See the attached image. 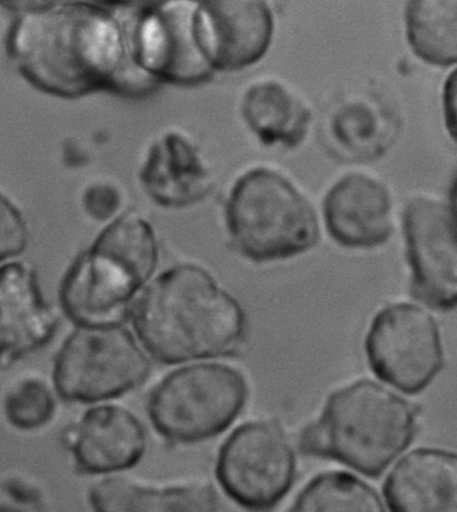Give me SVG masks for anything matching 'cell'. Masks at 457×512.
Segmentation results:
<instances>
[{"instance_id":"6da1fadb","label":"cell","mask_w":457,"mask_h":512,"mask_svg":"<svg viewBox=\"0 0 457 512\" xmlns=\"http://www.w3.org/2000/svg\"><path fill=\"white\" fill-rule=\"evenodd\" d=\"M11 5L19 9L7 33V55L42 93L80 98L109 92L143 98L160 88L133 59L130 25L136 2Z\"/></svg>"},{"instance_id":"7a4b0ae2","label":"cell","mask_w":457,"mask_h":512,"mask_svg":"<svg viewBox=\"0 0 457 512\" xmlns=\"http://www.w3.org/2000/svg\"><path fill=\"white\" fill-rule=\"evenodd\" d=\"M129 318L143 348L165 365L230 356L248 333L238 299L192 263L173 266L149 282Z\"/></svg>"},{"instance_id":"3957f363","label":"cell","mask_w":457,"mask_h":512,"mask_svg":"<svg viewBox=\"0 0 457 512\" xmlns=\"http://www.w3.org/2000/svg\"><path fill=\"white\" fill-rule=\"evenodd\" d=\"M157 263L152 224L136 212L118 215L66 271L59 289L63 313L82 328L122 325Z\"/></svg>"},{"instance_id":"277c9868","label":"cell","mask_w":457,"mask_h":512,"mask_svg":"<svg viewBox=\"0 0 457 512\" xmlns=\"http://www.w3.org/2000/svg\"><path fill=\"white\" fill-rule=\"evenodd\" d=\"M419 411L390 389L360 380L338 389L301 433L302 454L377 478L412 444Z\"/></svg>"},{"instance_id":"5b68a950","label":"cell","mask_w":457,"mask_h":512,"mask_svg":"<svg viewBox=\"0 0 457 512\" xmlns=\"http://www.w3.org/2000/svg\"><path fill=\"white\" fill-rule=\"evenodd\" d=\"M226 223L236 250L258 263L294 258L319 238L309 200L269 168L251 169L236 180L226 204Z\"/></svg>"},{"instance_id":"8992f818","label":"cell","mask_w":457,"mask_h":512,"mask_svg":"<svg viewBox=\"0 0 457 512\" xmlns=\"http://www.w3.org/2000/svg\"><path fill=\"white\" fill-rule=\"evenodd\" d=\"M250 389L240 370L195 364L173 370L152 389L148 416L165 440L202 443L226 432L246 407Z\"/></svg>"},{"instance_id":"52a82bcc","label":"cell","mask_w":457,"mask_h":512,"mask_svg":"<svg viewBox=\"0 0 457 512\" xmlns=\"http://www.w3.org/2000/svg\"><path fill=\"white\" fill-rule=\"evenodd\" d=\"M151 361L124 325L77 326L58 350L53 382L59 397L77 403H102L140 387Z\"/></svg>"},{"instance_id":"ba28073f","label":"cell","mask_w":457,"mask_h":512,"mask_svg":"<svg viewBox=\"0 0 457 512\" xmlns=\"http://www.w3.org/2000/svg\"><path fill=\"white\" fill-rule=\"evenodd\" d=\"M297 456L281 425L270 420L240 425L220 447L216 478L239 506L269 511L293 487Z\"/></svg>"},{"instance_id":"9c48e42d","label":"cell","mask_w":457,"mask_h":512,"mask_svg":"<svg viewBox=\"0 0 457 512\" xmlns=\"http://www.w3.org/2000/svg\"><path fill=\"white\" fill-rule=\"evenodd\" d=\"M370 369L399 391L427 389L444 366V349L435 318L413 303H392L378 311L366 334Z\"/></svg>"},{"instance_id":"30bf717a","label":"cell","mask_w":457,"mask_h":512,"mask_svg":"<svg viewBox=\"0 0 457 512\" xmlns=\"http://www.w3.org/2000/svg\"><path fill=\"white\" fill-rule=\"evenodd\" d=\"M196 2H136L133 59L160 85L198 86L214 78L193 31Z\"/></svg>"},{"instance_id":"8fae6325","label":"cell","mask_w":457,"mask_h":512,"mask_svg":"<svg viewBox=\"0 0 457 512\" xmlns=\"http://www.w3.org/2000/svg\"><path fill=\"white\" fill-rule=\"evenodd\" d=\"M407 259L413 297L432 309L457 303L455 208L431 198H415L404 211Z\"/></svg>"},{"instance_id":"7c38bea8","label":"cell","mask_w":457,"mask_h":512,"mask_svg":"<svg viewBox=\"0 0 457 512\" xmlns=\"http://www.w3.org/2000/svg\"><path fill=\"white\" fill-rule=\"evenodd\" d=\"M193 31L214 72H239L265 57L274 37V15L259 0L196 2Z\"/></svg>"},{"instance_id":"4fadbf2b","label":"cell","mask_w":457,"mask_h":512,"mask_svg":"<svg viewBox=\"0 0 457 512\" xmlns=\"http://www.w3.org/2000/svg\"><path fill=\"white\" fill-rule=\"evenodd\" d=\"M66 447L78 470L116 475L135 467L147 451V432L135 413L116 404L86 409L68 429Z\"/></svg>"},{"instance_id":"5bb4252c","label":"cell","mask_w":457,"mask_h":512,"mask_svg":"<svg viewBox=\"0 0 457 512\" xmlns=\"http://www.w3.org/2000/svg\"><path fill=\"white\" fill-rule=\"evenodd\" d=\"M58 328L53 307L43 297L29 263L0 265V362H9L46 345Z\"/></svg>"},{"instance_id":"9a60e30c","label":"cell","mask_w":457,"mask_h":512,"mask_svg":"<svg viewBox=\"0 0 457 512\" xmlns=\"http://www.w3.org/2000/svg\"><path fill=\"white\" fill-rule=\"evenodd\" d=\"M392 210L386 185L362 173L341 177L323 200L326 230L346 248L384 244L393 231Z\"/></svg>"},{"instance_id":"2e32d148","label":"cell","mask_w":457,"mask_h":512,"mask_svg":"<svg viewBox=\"0 0 457 512\" xmlns=\"http://www.w3.org/2000/svg\"><path fill=\"white\" fill-rule=\"evenodd\" d=\"M139 179L148 198L164 208H187L203 202L214 188L211 171L199 149L179 132L157 137L141 164Z\"/></svg>"},{"instance_id":"e0dca14e","label":"cell","mask_w":457,"mask_h":512,"mask_svg":"<svg viewBox=\"0 0 457 512\" xmlns=\"http://www.w3.org/2000/svg\"><path fill=\"white\" fill-rule=\"evenodd\" d=\"M390 512H457V456L420 448L400 460L384 484Z\"/></svg>"},{"instance_id":"ac0fdd59","label":"cell","mask_w":457,"mask_h":512,"mask_svg":"<svg viewBox=\"0 0 457 512\" xmlns=\"http://www.w3.org/2000/svg\"><path fill=\"white\" fill-rule=\"evenodd\" d=\"M399 114L374 94L344 97L326 122L330 147L346 161L368 163L384 156L399 139Z\"/></svg>"},{"instance_id":"d6986e66","label":"cell","mask_w":457,"mask_h":512,"mask_svg":"<svg viewBox=\"0 0 457 512\" xmlns=\"http://www.w3.org/2000/svg\"><path fill=\"white\" fill-rule=\"evenodd\" d=\"M94 512H216L218 495L210 484L145 486L125 476L110 475L90 490Z\"/></svg>"},{"instance_id":"ffe728a7","label":"cell","mask_w":457,"mask_h":512,"mask_svg":"<svg viewBox=\"0 0 457 512\" xmlns=\"http://www.w3.org/2000/svg\"><path fill=\"white\" fill-rule=\"evenodd\" d=\"M242 116L260 143L287 148L303 143L313 120L305 102L277 81L252 85L243 96Z\"/></svg>"},{"instance_id":"44dd1931","label":"cell","mask_w":457,"mask_h":512,"mask_svg":"<svg viewBox=\"0 0 457 512\" xmlns=\"http://www.w3.org/2000/svg\"><path fill=\"white\" fill-rule=\"evenodd\" d=\"M413 53L429 65L448 68L457 61V0H413L405 10Z\"/></svg>"},{"instance_id":"7402d4cb","label":"cell","mask_w":457,"mask_h":512,"mask_svg":"<svg viewBox=\"0 0 457 512\" xmlns=\"http://www.w3.org/2000/svg\"><path fill=\"white\" fill-rule=\"evenodd\" d=\"M289 512H385L380 495L348 472H325L311 480Z\"/></svg>"},{"instance_id":"603a6c76","label":"cell","mask_w":457,"mask_h":512,"mask_svg":"<svg viewBox=\"0 0 457 512\" xmlns=\"http://www.w3.org/2000/svg\"><path fill=\"white\" fill-rule=\"evenodd\" d=\"M3 415L19 431H37L53 420L57 392L41 376H23L10 385L3 397Z\"/></svg>"},{"instance_id":"cb8c5ba5","label":"cell","mask_w":457,"mask_h":512,"mask_svg":"<svg viewBox=\"0 0 457 512\" xmlns=\"http://www.w3.org/2000/svg\"><path fill=\"white\" fill-rule=\"evenodd\" d=\"M29 242L30 230L25 215L0 191V265L17 259Z\"/></svg>"},{"instance_id":"d4e9b609","label":"cell","mask_w":457,"mask_h":512,"mask_svg":"<svg viewBox=\"0 0 457 512\" xmlns=\"http://www.w3.org/2000/svg\"><path fill=\"white\" fill-rule=\"evenodd\" d=\"M82 206L90 218L105 222L112 219L120 210V191L108 183L90 185L82 196Z\"/></svg>"}]
</instances>
